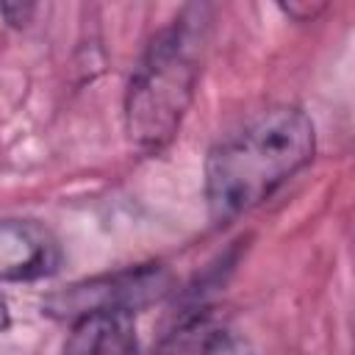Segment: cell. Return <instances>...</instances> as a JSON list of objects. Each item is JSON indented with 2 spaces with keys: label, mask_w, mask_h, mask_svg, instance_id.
<instances>
[{
  "label": "cell",
  "mask_w": 355,
  "mask_h": 355,
  "mask_svg": "<svg viewBox=\"0 0 355 355\" xmlns=\"http://www.w3.org/2000/svg\"><path fill=\"white\" fill-rule=\"evenodd\" d=\"M316 150L313 122L294 105L258 111L222 141L205 161V197L214 219H236L305 169Z\"/></svg>",
  "instance_id": "obj_1"
},
{
  "label": "cell",
  "mask_w": 355,
  "mask_h": 355,
  "mask_svg": "<svg viewBox=\"0 0 355 355\" xmlns=\"http://www.w3.org/2000/svg\"><path fill=\"white\" fill-rule=\"evenodd\" d=\"M208 6H186L144 47L125 94L130 144L155 155L172 144L194 100L208 39Z\"/></svg>",
  "instance_id": "obj_2"
},
{
  "label": "cell",
  "mask_w": 355,
  "mask_h": 355,
  "mask_svg": "<svg viewBox=\"0 0 355 355\" xmlns=\"http://www.w3.org/2000/svg\"><path fill=\"white\" fill-rule=\"evenodd\" d=\"M166 291H169V272L158 263H144V266H130L114 275H100L83 283H75L67 291L53 294L44 302V311L72 322L100 311L136 313L139 308L161 300Z\"/></svg>",
  "instance_id": "obj_3"
},
{
  "label": "cell",
  "mask_w": 355,
  "mask_h": 355,
  "mask_svg": "<svg viewBox=\"0 0 355 355\" xmlns=\"http://www.w3.org/2000/svg\"><path fill=\"white\" fill-rule=\"evenodd\" d=\"M55 236L31 219H0V280H39L58 269Z\"/></svg>",
  "instance_id": "obj_4"
},
{
  "label": "cell",
  "mask_w": 355,
  "mask_h": 355,
  "mask_svg": "<svg viewBox=\"0 0 355 355\" xmlns=\"http://www.w3.org/2000/svg\"><path fill=\"white\" fill-rule=\"evenodd\" d=\"M136 327L133 313L122 311H100L75 319L64 355H136Z\"/></svg>",
  "instance_id": "obj_5"
},
{
  "label": "cell",
  "mask_w": 355,
  "mask_h": 355,
  "mask_svg": "<svg viewBox=\"0 0 355 355\" xmlns=\"http://www.w3.org/2000/svg\"><path fill=\"white\" fill-rule=\"evenodd\" d=\"M200 355H255V352L236 333L216 327V330H208L200 338Z\"/></svg>",
  "instance_id": "obj_6"
},
{
  "label": "cell",
  "mask_w": 355,
  "mask_h": 355,
  "mask_svg": "<svg viewBox=\"0 0 355 355\" xmlns=\"http://www.w3.org/2000/svg\"><path fill=\"white\" fill-rule=\"evenodd\" d=\"M8 322H11V316H8V305H6V300L0 297V333L8 327Z\"/></svg>",
  "instance_id": "obj_7"
}]
</instances>
